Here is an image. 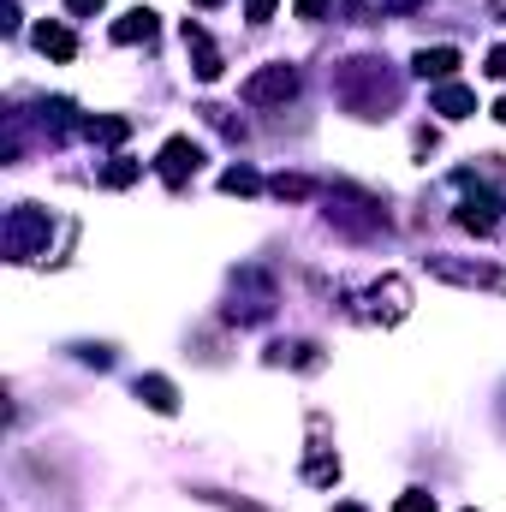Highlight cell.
I'll list each match as a JSON object with an SVG mask.
<instances>
[{
	"label": "cell",
	"mask_w": 506,
	"mask_h": 512,
	"mask_svg": "<svg viewBox=\"0 0 506 512\" xmlns=\"http://www.w3.org/2000/svg\"><path fill=\"white\" fill-rule=\"evenodd\" d=\"M137 399H143L149 411H161V417L179 411V387L167 382V376H137Z\"/></svg>",
	"instance_id": "11"
},
{
	"label": "cell",
	"mask_w": 506,
	"mask_h": 512,
	"mask_svg": "<svg viewBox=\"0 0 506 512\" xmlns=\"http://www.w3.org/2000/svg\"><path fill=\"white\" fill-rule=\"evenodd\" d=\"M328 6H334V0H292V12H298V18H322Z\"/></svg>",
	"instance_id": "23"
},
{
	"label": "cell",
	"mask_w": 506,
	"mask_h": 512,
	"mask_svg": "<svg viewBox=\"0 0 506 512\" xmlns=\"http://www.w3.org/2000/svg\"><path fill=\"white\" fill-rule=\"evenodd\" d=\"M268 191H274V197H286V203H304V197H316V185H310V179H298V173H280Z\"/></svg>",
	"instance_id": "16"
},
{
	"label": "cell",
	"mask_w": 506,
	"mask_h": 512,
	"mask_svg": "<svg viewBox=\"0 0 506 512\" xmlns=\"http://www.w3.org/2000/svg\"><path fill=\"white\" fill-rule=\"evenodd\" d=\"M42 251H48V215L36 203H18L6 215V256L12 262H36Z\"/></svg>",
	"instance_id": "2"
},
{
	"label": "cell",
	"mask_w": 506,
	"mask_h": 512,
	"mask_svg": "<svg viewBox=\"0 0 506 512\" xmlns=\"http://www.w3.org/2000/svg\"><path fill=\"white\" fill-rule=\"evenodd\" d=\"M239 96L251 102V108H286L292 96H298V66H262V72H251L245 84H239Z\"/></svg>",
	"instance_id": "3"
},
{
	"label": "cell",
	"mask_w": 506,
	"mask_h": 512,
	"mask_svg": "<svg viewBox=\"0 0 506 512\" xmlns=\"http://www.w3.org/2000/svg\"><path fill=\"white\" fill-rule=\"evenodd\" d=\"M197 167H203V143H191V137H167V143H161V179H167L173 191H179Z\"/></svg>",
	"instance_id": "5"
},
{
	"label": "cell",
	"mask_w": 506,
	"mask_h": 512,
	"mask_svg": "<svg viewBox=\"0 0 506 512\" xmlns=\"http://www.w3.org/2000/svg\"><path fill=\"white\" fill-rule=\"evenodd\" d=\"M36 48H42L48 60H78V36H72L66 24H36Z\"/></svg>",
	"instance_id": "12"
},
{
	"label": "cell",
	"mask_w": 506,
	"mask_h": 512,
	"mask_svg": "<svg viewBox=\"0 0 506 512\" xmlns=\"http://www.w3.org/2000/svg\"><path fill=\"white\" fill-rule=\"evenodd\" d=\"M268 358H274V364H316V352H310V346H298V340H292V346H274Z\"/></svg>",
	"instance_id": "19"
},
{
	"label": "cell",
	"mask_w": 506,
	"mask_h": 512,
	"mask_svg": "<svg viewBox=\"0 0 506 512\" xmlns=\"http://www.w3.org/2000/svg\"><path fill=\"white\" fill-rule=\"evenodd\" d=\"M245 18H251V24H268V18H274V0H245Z\"/></svg>",
	"instance_id": "21"
},
{
	"label": "cell",
	"mask_w": 506,
	"mask_h": 512,
	"mask_svg": "<svg viewBox=\"0 0 506 512\" xmlns=\"http://www.w3.org/2000/svg\"><path fill=\"white\" fill-rule=\"evenodd\" d=\"M304 477H310V483H340V459H310Z\"/></svg>",
	"instance_id": "20"
},
{
	"label": "cell",
	"mask_w": 506,
	"mask_h": 512,
	"mask_svg": "<svg viewBox=\"0 0 506 512\" xmlns=\"http://www.w3.org/2000/svg\"><path fill=\"white\" fill-rule=\"evenodd\" d=\"M411 72H417V78H435V84H453V72H459V48H417Z\"/></svg>",
	"instance_id": "9"
},
{
	"label": "cell",
	"mask_w": 506,
	"mask_h": 512,
	"mask_svg": "<svg viewBox=\"0 0 506 512\" xmlns=\"http://www.w3.org/2000/svg\"><path fill=\"white\" fill-rule=\"evenodd\" d=\"M405 310H411V286H405L399 274H387V280L370 286V316H376V322H399Z\"/></svg>",
	"instance_id": "8"
},
{
	"label": "cell",
	"mask_w": 506,
	"mask_h": 512,
	"mask_svg": "<svg viewBox=\"0 0 506 512\" xmlns=\"http://www.w3.org/2000/svg\"><path fill=\"white\" fill-rule=\"evenodd\" d=\"M149 36H155V12H149V6H131L126 18L114 24V42H120V48H131V42H149Z\"/></svg>",
	"instance_id": "13"
},
{
	"label": "cell",
	"mask_w": 506,
	"mask_h": 512,
	"mask_svg": "<svg viewBox=\"0 0 506 512\" xmlns=\"http://www.w3.org/2000/svg\"><path fill=\"white\" fill-rule=\"evenodd\" d=\"M221 191H227V197H256L262 179H256L251 167H227V173H221Z\"/></svg>",
	"instance_id": "15"
},
{
	"label": "cell",
	"mask_w": 506,
	"mask_h": 512,
	"mask_svg": "<svg viewBox=\"0 0 506 512\" xmlns=\"http://www.w3.org/2000/svg\"><path fill=\"white\" fill-rule=\"evenodd\" d=\"M137 173H143V161H131V155H114V161L102 167V185H108V191H126V185H137Z\"/></svg>",
	"instance_id": "14"
},
{
	"label": "cell",
	"mask_w": 506,
	"mask_h": 512,
	"mask_svg": "<svg viewBox=\"0 0 506 512\" xmlns=\"http://www.w3.org/2000/svg\"><path fill=\"white\" fill-rule=\"evenodd\" d=\"M102 6H108V0H66V12H72V18H96Z\"/></svg>",
	"instance_id": "22"
},
{
	"label": "cell",
	"mask_w": 506,
	"mask_h": 512,
	"mask_svg": "<svg viewBox=\"0 0 506 512\" xmlns=\"http://www.w3.org/2000/svg\"><path fill=\"white\" fill-rule=\"evenodd\" d=\"M393 512H435V495H429V489H405V495L393 501Z\"/></svg>",
	"instance_id": "18"
},
{
	"label": "cell",
	"mask_w": 506,
	"mask_h": 512,
	"mask_svg": "<svg viewBox=\"0 0 506 512\" xmlns=\"http://www.w3.org/2000/svg\"><path fill=\"white\" fill-rule=\"evenodd\" d=\"M334 90H340V102H346L352 114H381V108H393V96H399V84L381 72V60H346L340 78H334Z\"/></svg>",
	"instance_id": "1"
},
{
	"label": "cell",
	"mask_w": 506,
	"mask_h": 512,
	"mask_svg": "<svg viewBox=\"0 0 506 512\" xmlns=\"http://www.w3.org/2000/svg\"><path fill=\"white\" fill-rule=\"evenodd\" d=\"M501 197H495V191H471V197H465V203H459V227H465V233H495V227H501Z\"/></svg>",
	"instance_id": "7"
},
{
	"label": "cell",
	"mask_w": 506,
	"mask_h": 512,
	"mask_svg": "<svg viewBox=\"0 0 506 512\" xmlns=\"http://www.w3.org/2000/svg\"><path fill=\"white\" fill-rule=\"evenodd\" d=\"M429 274L453 280V286H489V292H506L501 268H483V262H453V256H429Z\"/></svg>",
	"instance_id": "4"
},
{
	"label": "cell",
	"mask_w": 506,
	"mask_h": 512,
	"mask_svg": "<svg viewBox=\"0 0 506 512\" xmlns=\"http://www.w3.org/2000/svg\"><path fill=\"white\" fill-rule=\"evenodd\" d=\"M215 507H227V512H262V507H251V501H239V495H209Z\"/></svg>",
	"instance_id": "24"
},
{
	"label": "cell",
	"mask_w": 506,
	"mask_h": 512,
	"mask_svg": "<svg viewBox=\"0 0 506 512\" xmlns=\"http://www.w3.org/2000/svg\"><path fill=\"white\" fill-rule=\"evenodd\" d=\"M340 512H364V507H340Z\"/></svg>",
	"instance_id": "28"
},
{
	"label": "cell",
	"mask_w": 506,
	"mask_h": 512,
	"mask_svg": "<svg viewBox=\"0 0 506 512\" xmlns=\"http://www.w3.org/2000/svg\"><path fill=\"white\" fill-rule=\"evenodd\" d=\"M197 6H221V0H197Z\"/></svg>",
	"instance_id": "27"
},
{
	"label": "cell",
	"mask_w": 506,
	"mask_h": 512,
	"mask_svg": "<svg viewBox=\"0 0 506 512\" xmlns=\"http://www.w3.org/2000/svg\"><path fill=\"white\" fill-rule=\"evenodd\" d=\"M489 78H506V42L489 54Z\"/></svg>",
	"instance_id": "25"
},
{
	"label": "cell",
	"mask_w": 506,
	"mask_h": 512,
	"mask_svg": "<svg viewBox=\"0 0 506 512\" xmlns=\"http://www.w3.org/2000/svg\"><path fill=\"white\" fill-rule=\"evenodd\" d=\"M429 108H435L441 120H471V114H477V90H465V84H441Z\"/></svg>",
	"instance_id": "10"
},
{
	"label": "cell",
	"mask_w": 506,
	"mask_h": 512,
	"mask_svg": "<svg viewBox=\"0 0 506 512\" xmlns=\"http://www.w3.org/2000/svg\"><path fill=\"white\" fill-rule=\"evenodd\" d=\"M495 120H501V126H506V96H501V102H495Z\"/></svg>",
	"instance_id": "26"
},
{
	"label": "cell",
	"mask_w": 506,
	"mask_h": 512,
	"mask_svg": "<svg viewBox=\"0 0 506 512\" xmlns=\"http://www.w3.org/2000/svg\"><path fill=\"white\" fill-rule=\"evenodd\" d=\"M90 137H102V143H126L131 137V120H84Z\"/></svg>",
	"instance_id": "17"
},
{
	"label": "cell",
	"mask_w": 506,
	"mask_h": 512,
	"mask_svg": "<svg viewBox=\"0 0 506 512\" xmlns=\"http://www.w3.org/2000/svg\"><path fill=\"white\" fill-rule=\"evenodd\" d=\"M185 48H191V66H197V78H203V84H215V78L227 72V60H221V48L209 42V30H203L197 18H185Z\"/></svg>",
	"instance_id": "6"
}]
</instances>
